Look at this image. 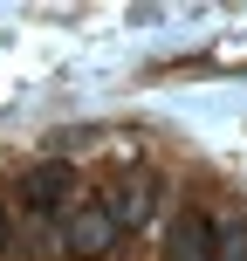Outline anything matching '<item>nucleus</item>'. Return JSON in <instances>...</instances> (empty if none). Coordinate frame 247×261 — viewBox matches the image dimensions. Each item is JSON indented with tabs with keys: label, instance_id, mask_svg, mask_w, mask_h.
Segmentation results:
<instances>
[{
	"label": "nucleus",
	"instance_id": "obj_5",
	"mask_svg": "<svg viewBox=\"0 0 247 261\" xmlns=\"http://www.w3.org/2000/svg\"><path fill=\"white\" fill-rule=\"evenodd\" d=\"M213 261H247V220H227V227H220V248H213Z\"/></svg>",
	"mask_w": 247,
	"mask_h": 261
},
{
	"label": "nucleus",
	"instance_id": "obj_3",
	"mask_svg": "<svg viewBox=\"0 0 247 261\" xmlns=\"http://www.w3.org/2000/svg\"><path fill=\"white\" fill-rule=\"evenodd\" d=\"M69 193H76V172H69L62 158H48V165H35V172L21 179V206H28V213H55Z\"/></svg>",
	"mask_w": 247,
	"mask_h": 261
},
{
	"label": "nucleus",
	"instance_id": "obj_4",
	"mask_svg": "<svg viewBox=\"0 0 247 261\" xmlns=\"http://www.w3.org/2000/svg\"><path fill=\"white\" fill-rule=\"evenodd\" d=\"M151 206H158V179H130V186H117V193H103V213L117 220V234L144 227V220H151Z\"/></svg>",
	"mask_w": 247,
	"mask_h": 261
},
{
	"label": "nucleus",
	"instance_id": "obj_1",
	"mask_svg": "<svg viewBox=\"0 0 247 261\" xmlns=\"http://www.w3.org/2000/svg\"><path fill=\"white\" fill-rule=\"evenodd\" d=\"M213 248H220V220L213 213H179L172 220V234H165V261H213Z\"/></svg>",
	"mask_w": 247,
	"mask_h": 261
},
{
	"label": "nucleus",
	"instance_id": "obj_2",
	"mask_svg": "<svg viewBox=\"0 0 247 261\" xmlns=\"http://www.w3.org/2000/svg\"><path fill=\"white\" fill-rule=\"evenodd\" d=\"M117 248V220L103 213V199H90V206H76V220H69V254L76 261H96Z\"/></svg>",
	"mask_w": 247,
	"mask_h": 261
},
{
	"label": "nucleus",
	"instance_id": "obj_6",
	"mask_svg": "<svg viewBox=\"0 0 247 261\" xmlns=\"http://www.w3.org/2000/svg\"><path fill=\"white\" fill-rule=\"evenodd\" d=\"M0 248H7V206H0Z\"/></svg>",
	"mask_w": 247,
	"mask_h": 261
}]
</instances>
